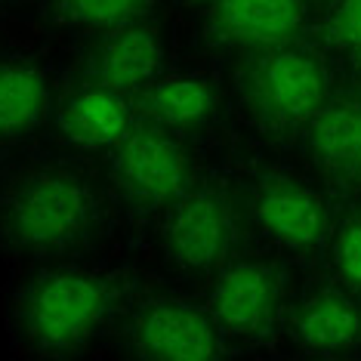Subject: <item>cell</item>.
<instances>
[{"label":"cell","instance_id":"1","mask_svg":"<svg viewBox=\"0 0 361 361\" xmlns=\"http://www.w3.org/2000/svg\"><path fill=\"white\" fill-rule=\"evenodd\" d=\"M4 232L22 250L50 253L75 244L96 219V195L68 170H35L6 192Z\"/></svg>","mask_w":361,"mask_h":361},{"label":"cell","instance_id":"2","mask_svg":"<svg viewBox=\"0 0 361 361\" xmlns=\"http://www.w3.org/2000/svg\"><path fill=\"white\" fill-rule=\"evenodd\" d=\"M109 312V287L78 272L44 275L22 302L25 334L44 349H68L87 340Z\"/></svg>","mask_w":361,"mask_h":361},{"label":"cell","instance_id":"3","mask_svg":"<svg viewBox=\"0 0 361 361\" xmlns=\"http://www.w3.org/2000/svg\"><path fill=\"white\" fill-rule=\"evenodd\" d=\"M327 71L312 50L293 44L269 47L247 71V102L259 121L287 127L309 121L324 105Z\"/></svg>","mask_w":361,"mask_h":361},{"label":"cell","instance_id":"4","mask_svg":"<svg viewBox=\"0 0 361 361\" xmlns=\"http://www.w3.org/2000/svg\"><path fill=\"white\" fill-rule=\"evenodd\" d=\"M114 183L130 201L142 207H161L179 198L185 188L188 161L183 145L167 133V127L130 130L118 142L114 154Z\"/></svg>","mask_w":361,"mask_h":361},{"label":"cell","instance_id":"5","mask_svg":"<svg viewBox=\"0 0 361 361\" xmlns=\"http://www.w3.org/2000/svg\"><path fill=\"white\" fill-rule=\"evenodd\" d=\"M133 343L139 355L152 361H201L223 352L216 318L185 302H152L142 309Z\"/></svg>","mask_w":361,"mask_h":361},{"label":"cell","instance_id":"6","mask_svg":"<svg viewBox=\"0 0 361 361\" xmlns=\"http://www.w3.org/2000/svg\"><path fill=\"white\" fill-rule=\"evenodd\" d=\"M235 241V216L219 192H195L167 219V250L183 269L219 266Z\"/></svg>","mask_w":361,"mask_h":361},{"label":"cell","instance_id":"7","mask_svg":"<svg viewBox=\"0 0 361 361\" xmlns=\"http://www.w3.org/2000/svg\"><path fill=\"white\" fill-rule=\"evenodd\" d=\"M250 213L272 241L287 250H309L327 228V207L309 185L272 176L253 188Z\"/></svg>","mask_w":361,"mask_h":361},{"label":"cell","instance_id":"8","mask_svg":"<svg viewBox=\"0 0 361 361\" xmlns=\"http://www.w3.org/2000/svg\"><path fill=\"white\" fill-rule=\"evenodd\" d=\"M278 297H281V284L272 269L259 262H241L216 278L210 315L232 334H257L272 322Z\"/></svg>","mask_w":361,"mask_h":361},{"label":"cell","instance_id":"9","mask_svg":"<svg viewBox=\"0 0 361 361\" xmlns=\"http://www.w3.org/2000/svg\"><path fill=\"white\" fill-rule=\"evenodd\" d=\"M306 19L302 0H216V28L247 47H278L293 40Z\"/></svg>","mask_w":361,"mask_h":361},{"label":"cell","instance_id":"10","mask_svg":"<svg viewBox=\"0 0 361 361\" xmlns=\"http://www.w3.org/2000/svg\"><path fill=\"white\" fill-rule=\"evenodd\" d=\"M309 142L318 164L336 183L361 185V105H322L309 118Z\"/></svg>","mask_w":361,"mask_h":361},{"label":"cell","instance_id":"11","mask_svg":"<svg viewBox=\"0 0 361 361\" xmlns=\"http://www.w3.org/2000/svg\"><path fill=\"white\" fill-rule=\"evenodd\" d=\"M161 68V44L154 31L142 25L118 28L105 40L93 62V84L109 87L114 93H133L149 87L154 71Z\"/></svg>","mask_w":361,"mask_h":361},{"label":"cell","instance_id":"12","mask_svg":"<svg viewBox=\"0 0 361 361\" xmlns=\"http://www.w3.org/2000/svg\"><path fill=\"white\" fill-rule=\"evenodd\" d=\"M59 124L71 142L87 145V149L118 145L130 133V105L124 93L90 84L68 96V102L62 105Z\"/></svg>","mask_w":361,"mask_h":361},{"label":"cell","instance_id":"13","mask_svg":"<svg viewBox=\"0 0 361 361\" xmlns=\"http://www.w3.org/2000/svg\"><path fill=\"white\" fill-rule=\"evenodd\" d=\"M297 336L312 352H349L361 346V302L346 290H322L297 312Z\"/></svg>","mask_w":361,"mask_h":361},{"label":"cell","instance_id":"14","mask_svg":"<svg viewBox=\"0 0 361 361\" xmlns=\"http://www.w3.org/2000/svg\"><path fill=\"white\" fill-rule=\"evenodd\" d=\"M50 87L28 65H0V136L25 133L47 118Z\"/></svg>","mask_w":361,"mask_h":361},{"label":"cell","instance_id":"15","mask_svg":"<svg viewBox=\"0 0 361 361\" xmlns=\"http://www.w3.org/2000/svg\"><path fill=\"white\" fill-rule=\"evenodd\" d=\"M213 87L198 78H164L158 84L145 87L142 109L154 124L167 130L195 127L213 111Z\"/></svg>","mask_w":361,"mask_h":361},{"label":"cell","instance_id":"16","mask_svg":"<svg viewBox=\"0 0 361 361\" xmlns=\"http://www.w3.org/2000/svg\"><path fill=\"white\" fill-rule=\"evenodd\" d=\"M149 0H65L71 19L93 28H118L145 10Z\"/></svg>","mask_w":361,"mask_h":361},{"label":"cell","instance_id":"17","mask_svg":"<svg viewBox=\"0 0 361 361\" xmlns=\"http://www.w3.org/2000/svg\"><path fill=\"white\" fill-rule=\"evenodd\" d=\"M334 262L340 281L352 290H361V213L343 219L334 241Z\"/></svg>","mask_w":361,"mask_h":361},{"label":"cell","instance_id":"18","mask_svg":"<svg viewBox=\"0 0 361 361\" xmlns=\"http://www.w3.org/2000/svg\"><path fill=\"white\" fill-rule=\"evenodd\" d=\"M340 31L352 44L361 47V0H343L340 6Z\"/></svg>","mask_w":361,"mask_h":361}]
</instances>
